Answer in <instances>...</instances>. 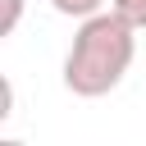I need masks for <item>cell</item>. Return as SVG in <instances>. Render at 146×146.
Returning a JSON list of instances; mask_svg holds the SVG:
<instances>
[{
    "mask_svg": "<svg viewBox=\"0 0 146 146\" xmlns=\"http://www.w3.org/2000/svg\"><path fill=\"white\" fill-rule=\"evenodd\" d=\"M50 9L64 14V18H91V14L105 9V0H50Z\"/></svg>",
    "mask_w": 146,
    "mask_h": 146,
    "instance_id": "7a4b0ae2",
    "label": "cell"
},
{
    "mask_svg": "<svg viewBox=\"0 0 146 146\" xmlns=\"http://www.w3.org/2000/svg\"><path fill=\"white\" fill-rule=\"evenodd\" d=\"M18 18H23V0H5V18H0V32L9 36V32L18 27Z\"/></svg>",
    "mask_w": 146,
    "mask_h": 146,
    "instance_id": "277c9868",
    "label": "cell"
},
{
    "mask_svg": "<svg viewBox=\"0 0 146 146\" xmlns=\"http://www.w3.org/2000/svg\"><path fill=\"white\" fill-rule=\"evenodd\" d=\"M132 59H137V27L110 5L91 18H78L73 46L64 55V87L82 100L110 96L132 68Z\"/></svg>",
    "mask_w": 146,
    "mask_h": 146,
    "instance_id": "6da1fadb",
    "label": "cell"
},
{
    "mask_svg": "<svg viewBox=\"0 0 146 146\" xmlns=\"http://www.w3.org/2000/svg\"><path fill=\"white\" fill-rule=\"evenodd\" d=\"M110 5H114V9L137 27V32H146V0H110Z\"/></svg>",
    "mask_w": 146,
    "mask_h": 146,
    "instance_id": "3957f363",
    "label": "cell"
}]
</instances>
